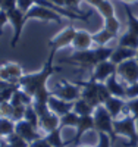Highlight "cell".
<instances>
[{"label":"cell","instance_id":"d4e9b609","mask_svg":"<svg viewBox=\"0 0 138 147\" xmlns=\"http://www.w3.org/2000/svg\"><path fill=\"white\" fill-rule=\"evenodd\" d=\"M113 38H118L115 34H112L110 31H107L106 28H103L102 31H98L97 34L93 35V40L97 46H107V43Z\"/></svg>","mask_w":138,"mask_h":147},{"label":"cell","instance_id":"3957f363","mask_svg":"<svg viewBox=\"0 0 138 147\" xmlns=\"http://www.w3.org/2000/svg\"><path fill=\"white\" fill-rule=\"evenodd\" d=\"M94 129L97 132H106L112 137V140H116V132H115V119L107 112L104 106H98L94 110Z\"/></svg>","mask_w":138,"mask_h":147},{"label":"cell","instance_id":"60d3db41","mask_svg":"<svg viewBox=\"0 0 138 147\" xmlns=\"http://www.w3.org/2000/svg\"><path fill=\"white\" fill-rule=\"evenodd\" d=\"M34 6H35L34 0H18V9H21L24 13L30 12Z\"/></svg>","mask_w":138,"mask_h":147},{"label":"cell","instance_id":"9a60e30c","mask_svg":"<svg viewBox=\"0 0 138 147\" xmlns=\"http://www.w3.org/2000/svg\"><path fill=\"white\" fill-rule=\"evenodd\" d=\"M103 106L107 109V112L112 115L113 119H116L122 112H129L128 107H127V100L120 99V97H113V96H112Z\"/></svg>","mask_w":138,"mask_h":147},{"label":"cell","instance_id":"e0dca14e","mask_svg":"<svg viewBox=\"0 0 138 147\" xmlns=\"http://www.w3.org/2000/svg\"><path fill=\"white\" fill-rule=\"evenodd\" d=\"M48 107H50V110H52L53 113H56V115H59L62 118L63 115L69 113L71 110L73 109V103L62 100V99H59V97H56V96H52L50 100H48Z\"/></svg>","mask_w":138,"mask_h":147},{"label":"cell","instance_id":"f907efd6","mask_svg":"<svg viewBox=\"0 0 138 147\" xmlns=\"http://www.w3.org/2000/svg\"><path fill=\"white\" fill-rule=\"evenodd\" d=\"M48 2H53V0H48Z\"/></svg>","mask_w":138,"mask_h":147},{"label":"cell","instance_id":"9c48e42d","mask_svg":"<svg viewBox=\"0 0 138 147\" xmlns=\"http://www.w3.org/2000/svg\"><path fill=\"white\" fill-rule=\"evenodd\" d=\"M116 71H118V65H115L112 60L100 62V63H97L93 68L90 80L91 81H96V82H106L112 75H115Z\"/></svg>","mask_w":138,"mask_h":147},{"label":"cell","instance_id":"cb8c5ba5","mask_svg":"<svg viewBox=\"0 0 138 147\" xmlns=\"http://www.w3.org/2000/svg\"><path fill=\"white\" fill-rule=\"evenodd\" d=\"M122 5H123L125 13H127V19H128V31L138 35V18L132 13L129 5H127V3H122Z\"/></svg>","mask_w":138,"mask_h":147},{"label":"cell","instance_id":"4316f807","mask_svg":"<svg viewBox=\"0 0 138 147\" xmlns=\"http://www.w3.org/2000/svg\"><path fill=\"white\" fill-rule=\"evenodd\" d=\"M15 125H16V122H13L10 118L0 116V136L7 137L12 132H15Z\"/></svg>","mask_w":138,"mask_h":147},{"label":"cell","instance_id":"f546056e","mask_svg":"<svg viewBox=\"0 0 138 147\" xmlns=\"http://www.w3.org/2000/svg\"><path fill=\"white\" fill-rule=\"evenodd\" d=\"M53 96V91L48 90L47 87H43L37 91L32 97H34V103H43V105H48L50 97Z\"/></svg>","mask_w":138,"mask_h":147},{"label":"cell","instance_id":"277c9868","mask_svg":"<svg viewBox=\"0 0 138 147\" xmlns=\"http://www.w3.org/2000/svg\"><path fill=\"white\" fill-rule=\"evenodd\" d=\"M65 60L69 62V63L78 65L81 69H91V68H94L98 63L93 49H88V50H75Z\"/></svg>","mask_w":138,"mask_h":147},{"label":"cell","instance_id":"7bdbcfd3","mask_svg":"<svg viewBox=\"0 0 138 147\" xmlns=\"http://www.w3.org/2000/svg\"><path fill=\"white\" fill-rule=\"evenodd\" d=\"M30 147H53V146L46 140V137H43V138H38V140L30 143Z\"/></svg>","mask_w":138,"mask_h":147},{"label":"cell","instance_id":"484cf974","mask_svg":"<svg viewBox=\"0 0 138 147\" xmlns=\"http://www.w3.org/2000/svg\"><path fill=\"white\" fill-rule=\"evenodd\" d=\"M113 50L115 49L112 47H107V46H97L94 49V55H96V59L97 62H106V60H110L112 55H113Z\"/></svg>","mask_w":138,"mask_h":147},{"label":"cell","instance_id":"836d02e7","mask_svg":"<svg viewBox=\"0 0 138 147\" xmlns=\"http://www.w3.org/2000/svg\"><path fill=\"white\" fill-rule=\"evenodd\" d=\"M97 12H98V13L102 15L104 19H107V18H110V16H115V7H113V5H112L109 0H104V2L97 7Z\"/></svg>","mask_w":138,"mask_h":147},{"label":"cell","instance_id":"ee69618b","mask_svg":"<svg viewBox=\"0 0 138 147\" xmlns=\"http://www.w3.org/2000/svg\"><path fill=\"white\" fill-rule=\"evenodd\" d=\"M81 2H85V0H66V7H73V9H77L79 6Z\"/></svg>","mask_w":138,"mask_h":147},{"label":"cell","instance_id":"6da1fadb","mask_svg":"<svg viewBox=\"0 0 138 147\" xmlns=\"http://www.w3.org/2000/svg\"><path fill=\"white\" fill-rule=\"evenodd\" d=\"M55 56H56V53L50 52L48 59L46 60V63L43 65V68H41L40 72L25 74V75L19 80V82H18L19 87H21L24 91H27L28 94H31V96H34L40 88L47 87L46 84H47L48 78L52 77L56 71H60V68H55V66H53V59H55Z\"/></svg>","mask_w":138,"mask_h":147},{"label":"cell","instance_id":"7a4b0ae2","mask_svg":"<svg viewBox=\"0 0 138 147\" xmlns=\"http://www.w3.org/2000/svg\"><path fill=\"white\" fill-rule=\"evenodd\" d=\"M115 132L116 136H125L129 138V143L125 144V147H135L138 144L137 121L132 115H128L122 119H115Z\"/></svg>","mask_w":138,"mask_h":147},{"label":"cell","instance_id":"1f68e13d","mask_svg":"<svg viewBox=\"0 0 138 147\" xmlns=\"http://www.w3.org/2000/svg\"><path fill=\"white\" fill-rule=\"evenodd\" d=\"M104 28L107 31H110L112 34H115L116 37H119V31H120V21L115 16H110L107 19H104Z\"/></svg>","mask_w":138,"mask_h":147},{"label":"cell","instance_id":"ab89813d","mask_svg":"<svg viewBox=\"0 0 138 147\" xmlns=\"http://www.w3.org/2000/svg\"><path fill=\"white\" fill-rule=\"evenodd\" d=\"M25 109H27V106H13V113H12V118L13 121H22L24 116H25Z\"/></svg>","mask_w":138,"mask_h":147},{"label":"cell","instance_id":"2e32d148","mask_svg":"<svg viewBox=\"0 0 138 147\" xmlns=\"http://www.w3.org/2000/svg\"><path fill=\"white\" fill-rule=\"evenodd\" d=\"M93 43H94L93 34H90L88 31H85V30H77L72 47L75 49V50H88V49H91Z\"/></svg>","mask_w":138,"mask_h":147},{"label":"cell","instance_id":"74e56055","mask_svg":"<svg viewBox=\"0 0 138 147\" xmlns=\"http://www.w3.org/2000/svg\"><path fill=\"white\" fill-rule=\"evenodd\" d=\"M112 143H113V140H112V137L109 136V134L98 132V144H97V147H112Z\"/></svg>","mask_w":138,"mask_h":147},{"label":"cell","instance_id":"8d00e7d4","mask_svg":"<svg viewBox=\"0 0 138 147\" xmlns=\"http://www.w3.org/2000/svg\"><path fill=\"white\" fill-rule=\"evenodd\" d=\"M12 113H13V105H12L10 102L0 103V116L12 118Z\"/></svg>","mask_w":138,"mask_h":147},{"label":"cell","instance_id":"681fc988","mask_svg":"<svg viewBox=\"0 0 138 147\" xmlns=\"http://www.w3.org/2000/svg\"><path fill=\"white\" fill-rule=\"evenodd\" d=\"M84 147H90V146H84Z\"/></svg>","mask_w":138,"mask_h":147},{"label":"cell","instance_id":"e575fe53","mask_svg":"<svg viewBox=\"0 0 138 147\" xmlns=\"http://www.w3.org/2000/svg\"><path fill=\"white\" fill-rule=\"evenodd\" d=\"M7 143L13 147H30V143L25 141L18 132H12L10 136H7Z\"/></svg>","mask_w":138,"mask_h":147},{"label":"cell","instance_id":"ba28073f","mask_svg":"<svg viewBox=\"0 0 138 147\" xmlns=\"http://www.w3.org/2000/svg\"><path fill=\"white\" fill-rule=\"evenodd\" d=\"M75 34H77V28H75V27H66L60 34H57L55 38H52V40L48 41L50 52L57 53L59 49L72 46L73 38H75Z\"/></svg>","mask_w":138,"mask_h":147},{"label":"cell","instance_id":"ffe728a7","mask_svg":"<svg viewBox=\"0 0 138 147\" xmlns=\"http://www.w3.org/2000/svg\"><path fill=\"white\" fill-rule=\"evenodd\" d=\"M40 127L44 131H47V132L60 128V116L53 113L52 110H50V112H47L46 115H43L40 118Z\"/></svg>","mask_w":138,"mask_h":147},{"label":"cell","instance_id":"4fadbf2b","mask_svg":"<svg viewBox=\"0 0 138 147\" xmlns=\"http://www.w3.org/2000/svg\"><path fill=\"white\" fill-rule=\"evenodd\" d=\"M15 132H18L19 136H21L25 141H28V143H32V141L38 140V138H43L41 134L38 132V128L32 127L30 122L25 121V119L16 122V125H15Z\"/></svg>","mask_w":138,"mask_h":147},{"label":"cell","instance_id":"44dd1931","mask_svg":"<svg viewBox=\"0 0 138 147\" xmlns=\"http://www.w3.org/2000/svg\"><path fill=\"white\" fill-rule=\"evenodd\" d=\"M10 103L13 105V106H31L34 103V97L31 94H28L27 91H24L22 88H19L13 97H12V100Z\"/></svg>","mask_w":138,"mask_h":147},{"label":"cell","instance_id":"d6a6232c","mask_svg":"<svg viewBox=\"0 0 138 147\" xmlns=\"http://www.w3.org/2000/svg\"><path fill=\"white\" fill-rule=\"evenodd\" d=\"M24 119L28 121L30 124H31L32 127H35V128H38V125H40V116H38V113L35 112V109H34L32 105H31V106H27V109H25V116H24Z\"/></svg>","mask_w":138,"mask_h":147},{"label":"cell","instance_id":"52a82bcc","mask_svg":"<svg viewBox=\"0 0 138 147\" xmlns=\"http://www.w3.org/2000/svg\"><path fill=\"white\" fill-rule=\"evenodd\" d=\"M75 84L81 85V97L85 102H88L93 107L102 106L98 100V82L88 80V81H75Z\"/></svg>","mask_w":138,"mask_h":147},{"label":"cell","instance_id":"f35d334b","mask_svg":"<svg viewBox=\"0 0 138 147\" xmlns=\"http://www.w3.org/2000/svg\"><path fill=\"white\" fill-rule=\"evenodd\" d=\"M131 99H138V82L127 85V100Z\"/></svg>","mask_w":138,"mask_h":147},{"label":"cell","instance_id":"c3c4849f","mask_svg":"<svg viewBox=\"0 0 138 147\" xmlns=\"http://www.w3.org/2000/svg\"><path fill=\"white\" fill-rule=\"evenodd\" d=\"M137 62H138V55H137Z\"/></svg>","mask_w":138,"mask_h":147},{"label":"cell","instance_id":"f6af8a7d","mask_svg":"<svg viewBox=\"0 0 138 147\" xmlns=\"http://www.w3.org/2000/svg\"><path fill=\"white\" fill-rule=\"evenodd\" d=\"M85 2H87V3H90L91 6H94V7L97 9L100 5H102V3L104 2V0H85Z\"/></svg>","mask_w":138,"mask_h":147},{"label":"cell","instance_id":"7c38bea8","mask_svg":"<svg viewBox=\"0 0 138 147\" xmlns=\"http://www.w3.org/2000/svg\"><path fill=\"white\" fill-rule=\"evenodd\" d=\"M25 18L27 21L30 19H41V21H53L56 24H62V18L57 12L48 9V7H44V6H38L35 5L30 12L25 13Z\"/></svg>","mask_w":138,"mask_h":147},{"label":"cell","instance_id":"30bf717a","mask_svg":"<svg viewBox=\"0 0 138 147\" xmlns=\"http://www.w3.org/2000/svg\"><path fill=\"white\" fill-rule=\"evenodd\" d=\"M25 75L22 66L16 62H7L0 65V80L6 81V82H12V84H18L19 80Z\"/></svg>","mask_w":138,"mask_h":147},{"label":"cell","instance_id":"603a6c76","mask_svg":"<svg viewBox=\"0 0 138 147\" xmlns=\"http://www.w3.org/2000/svg\"><path fill=\"white\" fill-rule=\"evenodd\" d=\"M118 46L138 50V35H135V34H132L129 31L123 32L120 37H118Z\"/></svg>","mask_w":138,"mask_h":147},{"label":"cell","instance_id":"4dcf8cb0","mask_svg":"<svg viewBox=\"0 0 138 147\" xmlns=\"http://www.w3.org/2000/svg\"><path fill=\"white\" fill-rule=\"evenodd\" d=\"M78 122H79V116L75 113L73 110H71L69 113H66V115H63L60 118V128H63V127H77Z\"/></svg>","mask_w":138,"mask_h":147},{"label":"cell","instance_id":"8992f818","mask_svg":"<svg viewBox=\"0 0 138 147\" xmlns=\"http://www.w3.org/2000/svg\"><path fill=\"white\" fill-rule=\"evenodd\" d=\"M7 15H9V24L13 27V38H12V41H10V47L13 49V47H16V44H18V41L21 38V34H22V30L25 27L27 18H25L24 12L21 9H18V7L9 10Z\"/></svg>","mask_w":138,"mask_h":147},{"label":"cell","instance_id":"7dc6e473","mask_svg":"<svg viewBox=\"0 0 138 147\" xmlns=\"http://www.w3.org/2000/svg\"><path fill=\"white\" fill-rule=\"evenodd\" d=\"M6 147H13V146H12V144H9V143H7V144H6Z\"/></svg>","mask_w":138,"mask_h":147},{"label":"cell","instance_id":"d590c367","mask_svg":"<svg viewBox=\"0 0 138 147\" xmlns=\"http://www.w3.org/2000/svg\"><path fill=\"white\" fill-rule=\"evenodd\" d=\"M110 97H112V94L107 88V85L104 82H98V100H100V105L103 106Z\"/></svg>","mask_w":138,"mask_h":147},{"label":"cell","instance_id":"83f0119b","mask_svg":"<svg viewBox=\"0 0 138 147\" xmlns=\"http://www.w3.org/2000/svg\"><path fill=\"white\" fill-rule=\"evenodd\" d=\"M19 84H9L6 88L0 90V103H6V102H10L13 94L19 90Z\"/></svg>","mask_w":138,"mask_h":147},{"label":"cell","instance_id":"d6986e66","mask_svg":"<svg viewBox=\"0 0 138 147\" xmlns=\"http://www.w3.org/2000/svg\"><path fill=\"white\" fill-rule=\"evenodd\" d=\"M138 55V50H134V49H128V47H122V46H118L115 50H113V55H112L110 60L113 62L115 65H120L123 62H127L129 59H134L137 57Z\"/></svg>","mask_w":138,"mask_h":147},{"label":"cell","instance_id":"bcb514c9","mask_svg":"<svg viewBox=\"0 0 138 147\" xmlns=\"http://www.w3.org/2000/svg\"><path fill=\"white\" fill-rule=\"evenodd\" d=\"M138 0H122V3H127V5H131V3H137Z\"/></svg>","mask_w":138,"mask_h":147},{"label":"cell","instance_id":"8fae6325","mask_svg":"<svg viewBox=\"0 0 138 147\" xmlns=\"http://www.w3.org/2000/svg\"><path fill=\"white\" fill-rule=\"evenodd\" d=\"M116 74L127 84L138 82V62H137V57L129 59V60H127V62L118 65Z\"/></svg>","mask_w":138,"mask_h":147},{"label":"cell","instance_id":"f1b7e54d","mask_svg":"<svg viewBox=\"0 0 138 147\" xmlns=\"http://www.w3.org/2000/svg\"><path fill=\"white\" fill-rule=\"evenodd\" d=\"M46 140L52 144L53 147H66L68 144L60 138V128L55 129V131H50L47 132V136H46Z\"/></svg>","mask_w":138,"mask_h":147},{"label":"cell","instance_id":"5bb4252c","mask_svg":"<svg viewBox=\"0 0 138 147\" xmlns=\"http://www.w3.org/2000/svg\"><path fill=\"white\" fill-rule=\"evenodd\" d=\"M90 129H94V116L93 115L79 116V122L77 125V134H75V137L72 140V147H77L79 144V140L82 138V136Z\"/></svg>","mask_w":138,"mask_h":147},{"label":"cell","instance_id":"b9f144b4","mask_svg":"<svg viewBox=\"0 0 138 147\" xmlns=\"http://www.w3.org/2000/svg\"><path fill=\"white\" fill-rule=\"evenodd\" d=\"M6 24H9V15L6 10L0 9V35L3 34V28L6 27Z\"/></svg>","mask_w":138,"mask_h":147},{"label":"cell","instance_id":"5b68a950","mask_svg":"<svg viewBox=\"0 0 138 147\" xmlns=\"http://www.w3.org/2000/svg\"><path fill=\"white\" fill-rule=\"evenodd\" d=\"M53 96L59 97L62 100H66V102H75L81 97V87L75 82H69L66 80H62V84L57 85L56 88L52 90Z\"/></svg>","mask_w":138,"mask_h":147},{"label":"cell","instance_id":"7402d4cb","mask_svg":"<svg viewBox=\"0 0 138 147\" xmlns=\"http://www.w3.org/2000/svg\"><path fill=\"white\" fill-rule=\"evenodd\" d=\"M73 112L77 113L78 116H87V115H93L96 107H93L88 102H85L82 97H79L78 100L73 102Z\"/></svg>","mask_w":138,"mask_h":147},{"label":"cell","instance_id":"ac0fdd59","mask_svg":"<svg viewBox=\"0 0 138 147\" xmlns=\"http://www.w3.org/2000/svg\"><path fill=\"white\" fill-rule=\"evenodd\" d=\"M104 84L107 85L110 94L113 96V97H120V99L127 100V85L128 84H123L122 81H119L118 80V74L112 75Z\"/></svg>","mask_w":138,"mask_h":147}]
</instances>
